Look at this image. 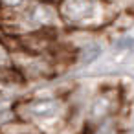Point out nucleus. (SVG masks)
<instances>
[{
    "label": "nucleus",
    "instance_id": "f257e3e1",
    "mask_svg": "<svg viewBox=\"0 0 134 134\" xmlns=\"http://www.w3.org/2000/svg\"><path fill=\"white\" fill-rule=\"evenodd\" d=\"M94 11L92 0H66L63 6V15L66 19H72V22H81L83 19H88Z\"/></svg>",
    "mask_w": 134,
    "mask_h": 134
},
{
    "label": "nucleus",
    "instance_id": "f03ea898",
    "mask_svg": "<svg viewBox=\"0 0 134 134\" xmlns=\"http://www.w3.org/2000/svg\"><path fill=\"white\" fill-rule=\"evenodd\" d=\"M0 2H2L6 8H17V6H20L24 0H0Z\"/></svg>",
    "mask_w": 134,
    "mask_h": 134
},
{
    "label": "nucleus",
    "instance_id": "7ed1b4c3",
    "mask_svg": "<svg viewBox=\"0 0 134 134\" xmlns=\"http://www.w3.org/2000/svg\"><path fill=\"white\" fill-rule=\"evenodd\" d=\"M46 2H57V0H46Z\"/></svg>",
    "mask_w": 134,
    "mask_h": 134
}]
</instances>
